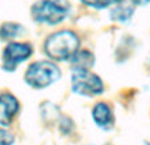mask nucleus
I'll list each match as a JSON object with an SVG mask.
<instances>
[{
	"instance_id": "obj_11",
	"label": "nucleus",
	"mask_w": 150,
	"mask_h": 145,
	"mask_svg": "<svg viewBox=\"0 0 150 145\" xmlns=\"http://www.w3.org/2000/svg\"><path fill=\"white\" fill-rule=\"evenodd\" d=\"M80 3L93 9H107L111 7V0H80Z\"/></svg>"
},
{
	"instance_id": "obj_9",
	"label": "nucleus",
	"mask_w": 150,
	"mask_h": 145,
	"mask_svg": "<svg viewBox=\"0 0 150 145\" xmlns=\"http://www.w3.org/2000/svg\"><path fill=\"white\" fill-rule=\"evenodd\" d=\"M96 60L93 53L86 49H79L70 60L73 70H91Z\"/></svg>"
},
{
	"instance_id": "obj_8",
	"label": "nucleus",
	"mask_w": 150,
	"mask_h": 145,
	"mask_svg": "<svg viewBox=\"0 0 150 145\" xmlns=\"http://www.w3.org/2000/svg\"><path fill=\"white\" fill-rule=\"evenodd\" d=\"M134 15V5L127 3V0H111L109 17L111 20L120 24H127L132 20Z\"/></svg>"
},
{
	"instance_id": "obj_4",
	"label": "nucleus",
	"mask_w": 150,
	"mask_h": 145,
	"mask_svg": "<svg viewBox=\"0 0 150 145\" xmlns=\"http://www.w3.org/2000/svg\"><path fill=\"white\" fill-rule=\"evenodd\" d=\"M70 85L74 94L84 98H95L104 92L103 79L91 70H73Z\"/></svg>"
},
{
	"instance_id": "obj_14",
	"label": "nucleus",
	"mask_w": 150,
	"mask_h": 145,
	"mask_svg": "<svg viewBox=\"0 0 150 145\" xmlns=\"http://www.w3.org/2000/svg\"><path fill=\"white\" fill-rule=\"evenodd\" d=\"M134 7H145V5L150 4V0H130Z\"/></svg>"
},
{
	"instance_id": "obj_13",
	"label": "nucleus",
	"mask_w": 150,
	"mask_h": 145,
	"mask_svg": "<svg viewBox=\"0 0 150 145\" xmlns=\"http://www.w3.org/2000/svg\"><path fill=\"white\" fill-rule=\"evenodd\" d=\"M74 128V124H73V120L67 116H62L59 120V129L62 133H70Z\"/></svg>"
},
{
	"instance_id": "obj_2",
	"label": "nucleus",
	"mask_w": 150,
	"mask_h": 145,
	"mask_svg": "<svg viewBox=\"0 0 150 145\" xmlns=\"http://www.w3.org/2000/svg\"><path fill=\"white\" fill-rule=\"evenodd\" d=\"M70 13L71 5L67 0H37L30 7L32 20L47 26L62 24Z\"/></svg>"
},
{
	"instance_id": "obj_6",
	"label": "nucleus",
	"mask_w": 150,
	"mask_h": 145,
	"mask_svg": "<svg viewBox=\"0 0 150 145\" xmlns=\"http://www.w3.org/2000/svg\"><path fill=\"white\" fill-rule=\"evenodd\" d=\"M20 112V102L13 94H0V127L8 128Z\"/></svg>"
},
{
	"instance_id": "obj_7",
	"label": "nucleus",
	"mask_w": 150,
	"mask_h": 145,
	"mask_svg": "<svg viewBox=\"0 0 150 145\" xmlns=\"http://www.w3.org/2000/svg\"><path fill=\"white\" fill-rule=\"evenodd\" d=\"M91 117H92L93 124L99 129L107 131V132L113 129L116 117H115L112 107L105 102H98L93 104L92 109H91Z\"/></svg>"
},
{
	"instance_id": "obj_10",
	"label": "nucleus",
	"mask_w": 150,
	"mask_h": 145,
	"mask_svg": "<svg viewBox=\"0 0 150 145\" xmlns=\"http://www.w3.org/2000/svg\"><path fill=\"white\" fill-rule=\"evenodd\" d=\"M24 33H25V26L18 23L7 21L0 25V41L12 42L17 37L23 36Z\"/></svg>"
},
{
	"instance_id": "obj_5",
	"label": "nucleus",
	"mask_w": 150,
	"mask_h": 145,
	"mask_svg": "<svg viewBox=\"0 0 150 145\" xmlns=\"http://www.w3.org/2000/svg\"><path fill=\"white\" fill-rule=\"evenodd\" d=\"M33 52L34 49L29 42H8L1 53V69L7 72L16 71L21 63L26 62L33 55Z\"/></svg>"
},
{
	"instance_id": "obj_1",
	"label": "nucleus",
	"mask_w": 150,
	"mask_h": 145,
	"mask_svg": "<svg viewBox=\"0 0 150 145\" xmlns=\"http://www.w3.org/2000/svg\"><path fill=\"white\" fill-rule=\"evenodd\" d=\"M80 49V40L78 34L69 29H61L46 37L44 42V52L53 62H65L73 58Z\"/></svg>"
},
{
	"instance_id": "obj_12",
	"label": "nucleus",
	"mask_w": 150,
	"mask_h": 145,
	"mask_svg": "<svg viewBox=\"0 0 150 145\" xmlns=\"http://www.w3.org/2000/svg\"><path fill=\"white\" fill-rule=\"evenodd\" d=\"M13 143H15V136L7 128L0 127V145H13Z\"/></svg>"
},
{
	"instance_id": "obj_15",
	"label": "nucleus",
	"mask_w": 150,
	"mask_h": 145,
	"mask_svg": "<svg viewBox=\"0 0 150 145\" xmlns=\"http://www.w3.org/2000/svg\"><path fill=\"white\" fill-rule=\"evenodd\" d=\"M145 145H150V143H145Z\"/></svg>"
},
{
	"instance_id": "obj_3",
	"label": "nucleus",
	"mask_w": 150,
	"mask_h": 145,
	"mask_svg": "<svg viewBox=\"0 0 150 145\" xmlns=\"http://www.w3.org/2000/svg\"><path fill=\"white\" fill-rule=\"evenodd\" d=\"M61 78V69L55 62L50 60L34 61L24 72V82L33 90H44Z\"/></svg>"
}]
</instances>
